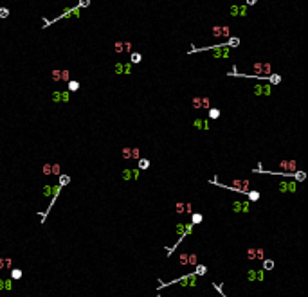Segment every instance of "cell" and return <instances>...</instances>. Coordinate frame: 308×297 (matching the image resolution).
Returning <instances> with one entry per match:
<instances>
[{
	"instance_id": "6da1fadb",
	"label": "cell",
	"mask_w": 308,
	"mask_h": 297,
	"mask_svg": "<svg viewBox=\"0 0 308 297\" xmlns=\"http://www.w3.org/2000/svg\"><path fill=\"white\" fill-rule=\"evenodd\" d=\"M252 72H254L256 76L272 74V67H270V63H254V65H252Z\"/></svg>"
},
{
	"instance_id": "7a4b0ae2",
	"label": "cell",
	"mask_w": 308,
	"mask_h": 297,
	"mask_svg": "<svg viewBox=\"0 0 308 297\" xmlns=\"http://www.w3.org/2000/svg\"><path fill=\"white\" fill-rule=\"evenodd\" d=\"M211 32H213V36H215V38H229L231 29H229L227 25H222V27H220V25H215Z\"/></svg>"
},
{
	"instance_id": "3957f363",
	"label": "cell",
	"mask_w": 308,
	"mask_h": 297,
	"mask_svg": "<svg viewBox=\"0 0 308 297\" xmlns=\"http://www.w3.org/2000/svg\"><path fill=\"white\" fill-rule=\"evenodd\" d=\"M279 168L285 169V171H288V173H294V171H296V160H281V162H279ZM288 173H287V175H288Z\"/></svg>"
},
{
	"instance_id": "277c9868",
	"label": "cell",
	"mask_w": 308,
	"mask_h": 297,
	"mask_svg": "<svg viewBox=\"0 0 308 297\" xmlns=\"http://www.w3.org/2000/svg\"><path fill=\"white\" fill-rule=\"evenodd\" d=\"M233 186H234V189H238V191H249L251 182H249V180H233Z\"/></svg>"
},
{
	"instance_id": "5b68a950",
	"label": "cell",
	"mask_w": 308,
	"mask_h": 297,
	"mask_svg": "<svg viewBox=\"0 0 308 297\" xmlns=\"http://www.w3.org/2000/svg\"><path fill=\"white\" fill-rule=\"evenodd\" d=\"M231 13L236 16V14H240V16H245L247 14V7H240V5H231Z\"/></svg>"
},
{
	"instance_id": "8992f818",
	"label": "cell",
	"mask_w": 308,
	"mask_h": 297,
	"mask_svg": "<svg viewBox=\"0 0 308 297\" xmlns=\"http://www.w3.org/2000/svg\"><path fill=\"white\" fill-rule=\"evenodd\" d=\"M263 277H265V276H263V272H254V270H251V272H249V279H251V281H254V279H260V281H261Z\"/></svg>"
},
{
	"instance_id": "52a82bcc",
	"label": "cell",
	"mask_w": 308,
	"mask_h": 297,
	"mask_svg": "<svg viewBox=\"0 0 308 297\" xmlns=\"http://www.w3.org/2000/svg\"><path fill=\"white\" fill-rule=\"evenodd\" d=\"M114 50H115L117 54H123V52H124V41H115Z\"/></svg>"
},
{
	"instance_id": "ba28073f",
	"label": "cell",
	"mask_w": 308,
	"mask_h": 297,
	"mask_svg": "<svg viewBox=\"0 0 308 297\" xmlns=\"http://www.w3.org/2000/svg\"><path fill=\"white\" fill-rule=\"evenodd\" d=\"M50 79H52V81H61V70H58V68L52 70V72H50Z\"/></svg>"
},
{
	"instance_id": "9c48e42d",
	"label": "cell",
	"mask_w": 308,
	"mask_h": 297,
	"mask_svg": "<svg viewBox=\"0 0 308 297\" xmlns=\"http://www.w3.org/2000/svg\"><path fill=\"white\" fill-rule=\"evenodd\" d=\"M207 272V267H204V265H197V268H195V276H204Z\"/></svg>"
},
{
	"instance_id": "30bf717a",
	"label": "cell",
	"mask_w": 308,
	"mask_h": 297,
	"mask_svg": "<svg viewBox=\"0 0 308 297\" xmlns=\"http://www.w3.org/2000/svg\"><path fill=\"white\" fill-rule=\"evenodd\" d=\"M150 168V160L148 159H139V169H148Z\"/></svg>"
},
{
	"instance_id": "8fae6325",
	"label": "cell",
	"mask_w": 308,
	"mask_h": 297,
	"mask_svg": "<svg viewBox=\"0 0 308 297\" xmlns=\"http://www.w3.org/2000/svg\"><path fill=\"white\" fill-rule=\"evenodd\" d=\"M56 193H58V187L50 189L49 186H45V189H43V195H45V196H52V195H56Z\"/></svg>"
},
{
	"instance_id": "7c38bea8",
	"label": "cell",
	"mask_w": 308,
	"mask_h": 297,
	"mask_svg": "<svg viewBox=\"0 0 308 297\" xmlns=\"http://www.w3.org/2000/svg\"><path fill=\"white\" fill-rule=\"evenodd\" d=\"M121 155H123V159H132V148H123V151H121Z\"/></svg>"
},
{
	"instance_id": "4fadbf2b",
	"label": "cell",
	"mask_w": 308,
	"mask_h": 297,
	"mask_svg": "<svg viewBox=\"0 0 308 297\" xmlns=\"http://www.w3.org/2000/svg\"><path fill=\"white\" fill-rule=\"evenodd\" d=\"M249 200L251 202H258L260 200V193L258 191H249Z\"/></svg>"
},
{
	"instance_id": "5bb4252c",
	"label": "cell",
	"mask_w": 308,
	"mask_h": 297,
	"mask_svg": "<svg viewBox=\"0 0 308 297\" xmlns=\"http://www.w3.org/2000/svg\"><path fill=\"white\" fill-rule=\"evenodd\" d=\"M202 222V214L200 213H195V214H191V223L195 225V223H200Z\"/></svg>"
},
{
	"instance_id": "9a60e30c",
	"label": "cell",
	"mask_w": 308,
	"mask_h": 297,
	"mask_svg": "<svg viewBox=\"0 0 308 297\" xmlns=\"http://www.w3.org/2000/svg\"><path fill=\"white\" fill-rule=\"evenodd\" d=\"M263 268L265 270H272L274 268V261L272 259H263Z\"/></svg>"
},
{
	"instance_id": "2e32d148",
	"label": "cell",
	"mask_w": 308,
	"mask_h": 297,
	"mask_svg": "<svg viewBox=\"0 0 308 297\" xmlns=\"http://www.w3.org/2000/svg\"><path fill=\"white\" fill-rule=\"evenodd\" d=\"M132 63H141V59H142V56L139 54V52H132Z\"/></svg>"
},
{
	"instance_id": "e0dca14e",
	"label": "cell",
	"mask_w": 308,
	"mask_h": 297,
	"mask_svg": "<svg viewBox=\"0 0 308 297\" xmlns=\"http://www.w3.org/2000/svg\"><path fill=\"white\" fill-rule=\"evenodd\" d=\"M209 117H211V119H218V117H220V110H218V108H211V110H209Z\"/></svg>"
},
{
	"instance_id": "ac0fdd59",
	"label": "cell",
	"mask_w": 308,
	"mask_h": 297,
	"mask_svg": "<svg viewBox=\"0 0 308 297\" xmlns=\"http://www.w3.org/2000/svg\"><path fill=\"white\" fill-rule=\"evenodd\" d=\"M59 171H61L59 164H50V175H59Z\"/></svg>"
},
{
	"instance_id": "d6986e66",
	"label": "cell",
	"mask_w": 308,
	"mask_h": 297,
	"mask_svg": "<svg viewBox=\"0 0 308 297\" xmlns=\"http://www.w3.org/2000/svg\"><path fill=\"white\" fill-rule=\"evenodd\" d=\"M193 108H202V97H193Z\"/></svg>"
},
{
	"instance_id": "ffe728a7",
	"label": "cell",
	"mask_w": 308,
	"mask_h": 297,
	"mask_svg": "<svg viewBox=\"0 0 308 297\" xmlns=\"http://www.w3.org/2000/svg\"><path fill=\"white\" fill-rule=\"evenodd\" d=\"M70 182V177H67V175H59V186H67Z\"/></svg>"
},
{
	"instance_id": "44dd1931",
	"label": "cell",
	"mask_w": 308,
	"mask_h": 297,
	"mask_svg": "<svg viewBox=\"0 0 308 297\" xmlns=\"http://www.w3.org/2000/svg\"><path fill=\"white\" fill-rule=\"evenodd\" d=\"M184 209H186V204H182V202H177V205H175V211H177L178 214H182V213H184Z\"/></svg>"
},
{
	"instance_id": "7402d4cb",
	"label": "cell",
	"mask_w": 308,
	"mask_h": 297,
	"mask_svg": "<svg viewBox=\"0 0 308 297\" xmlns=\"http://www.w3.org/2000/svg\"><path fill=\"white\" fill-rule=\"evenodd\" d=\"M79 88V83L78 81H69V90L70 92H74V90H78Z\"/></svg>"
},
{
	"instance_id": "603a6c76",
	"label": "cell",
	"mask_w": 308,
	"mask_h": 297,
	"mask_svg": "<svg viewBox=\"0 0 308 297\" xmlns=\"http://www.w3.org/2000/svg\"><path fill=\"white\" fill-rule=\"evenodd\" d=\"M211 106V99L209 97H202V108H209Z\"/></svg>"
},
{
	"instance_id": "cb8c5ba5",
	"label": "cell",
	"mask_w": 308,
	"mask_h": 297,
	"mask_svg": "<svg viewBox=\"0 0 308 297\" xmlns=\"http://www.w3.org/2000/svg\"><path fill=\"white\" fill-rule=\"evenodd\" d=\"M141 157V150L139 148H132V159H139Z\"/></svg>"
},
{
	"instance_id": "d4e9b609",
	"label": "cell",
	"mask_w": 308,
	"mask_h": 297,
	"mask_svg": "<svg viewBox=\"0 0 308 297\" xmlns=\"http://www.w3.org/2000/svg\"><path fill=\"white\" fill-rule=\"evenodd\" d=\"M188 263L189 265H197V256L195 254H188Z\"/></svg>"
},
{
	"instance_id": "484cf974",
	"label": "cell",
	"mask_w": 308,
	"mask_h": 297,
	"mask_svg": "<svg viewBox=\"0 0 308 297\" xmlns=\"http://www.w3.org/2000/svg\"><path fill=\"white\" fill-rule=\"evenodd\" d=\"M70 77V72L69 70H61V81H69Z\"/></svg>"
},
{
	"instance_id": "4316f807",
	"label": "cell",
	"mask_w": 308,
	"mask_h": 297,
	"mask_svg": "<svg viewBox=\"0 0 308 297\" xmlns=\"http://www.w3.org/2000/svg\"><path fill=\"white\" fill-rule=\"evenodd\" d=\"M178 261H180V265H188V254H180Z\"/></svg>"
},
{
	"instance_id": "83f0119b",
	"label": "cell",
	"mask_w": 308,
	"mask_h": 297,
	"mask_svg": "<svg viewBox=\"0 0 308 297\" xmlns=\"http://www.w3.org/2000/svg\"><path fill=\"white\" fill-rule=\"evenodd\" d=\"M11 277H13V279H20V277H22V270H13V272H11Z\"/></svg>"
},
{
	"instance_id": "f1b7e54d",
	"label": "cell",
	"mask_w": 308,
	"mask_h": 297,
	"mask_svg": "<svg viewBox=\"0 0 308 297\" xmlns=\"http://www.w3.org/2000/svg\"><path fill=\"white\" fill-rule=\"evenodd\" d=\"M229 45L238 47V45H240V40H238V38H229Z\"/></svg>"
},
{
	"instance_id": "f546056e",
	"label": "cell",
	"mask_w": 308,
	"mask_h": 297,
	"mask_svg": "<svg viewBox=\"0 0 308 297\" xmlns=\"http://www.w3.org/2000/svg\"><path fill=\"white\" fill-rule=\"evenodd\" d=\"M115 72H117V74H121V72L124 74V65H123V63H117V65H115Z\"/></svg>"
},
{
	"instance_id": "4dcf8cb0",
	"label": "cell",
	"mask_w": 308,
	"mask_h": 297,
	"mask_svg": "<svg viewBox=\"0 0 308 297\" xmlns=\"http://www.w3.org/2000/svg\"><path fill=\"white\" fill-rule=\"evenodd\" d=\"M247 256H249L251 259H256V249H249V250H247Z\"/></svg>"
},
{
	"instance_id": "1f68e13d",
	"label": "cell",
	"mask_w": 308,
	"mask_h": 297,
	"mask_svg": "<svg viewBox=\"0 0 308 297\" xmlns=\"http://www.w3.org/2000/svg\"><path fill=\"white\" fill-rule=\"evenodd\" d=\"M263 256H265L263 249H256V259H263Z\"/></svg>"
},
{
	"instance_id": "d6a6232c",
	"label": "cell",
	"mask_w": 308,
	"mask_h": 297,
	"mask_svg": "<svg viewBox=\"0 0 308 297\" xmlns=\"http://www.w3.org/2000/svg\"><path fill=\"white\" fill-rule=\"evenodd\" d=\"M123 178H124V180L132 178V171H130V169H124V171H123Z\"/></svg>"
},
{
	"instance_id": "836d02e7",
	"label": "cell",
	"mask_w": 308,
	"mask_h": 297,
	"mask_svg": "<svg viewBox=\"0 0 308 297\" xmlns=\"http://www.w3.org/2000/svg\"><path fill=\"white\" fill-rule=\"evenodd\" d=\"M43 175H50V164H43Z\"/></svg>"
},
{
	"instance_id": "e575fe53",
	"label": "cell",
	"mask_w": 308,
	"mask_h": 297,
	"mask_svg": "<svg viewBox=\"0 0 308 297\" xmlns=\"http://www.w3.org/2000/svg\"><path fill=\"white\" fill-rule=\"evenodd\" d=\"M11 265H13V261H11L9 258H5V259H4V268H11Z\"/></svg>"
},
{
	"instance_id": "d590c367",
	"label": "cell",
	"mask_w": 308,
	"mask_h": 297,
	"mask_svg": "<svg viewBox=\"0 0 308 297\" xmlns=\"http://www.w3.org/2000/svg\"><path fill=\"white\" fill-rule=\"evenodd\" d=\"M132 50V43L130 41H124V52H130Z\"/></svg>"
},
{
	"instance_id": "8d00e7d4",
	"label": "cell",
	"mask_w": 308,
	"mask_h": 297,
	"mask_svg": "<svg viewBox=\"0 0 308 297\" xmlns=\"http://www.w3.org/2000/svg\"><path fill=\"white\" fill-rule=\"evenodd\" d=\"M270 81L276 85V83H279V81H281V77H279V76H270Z\"/></svg>"
},
{
	"instance_id": "74e56055",
	"label": "cell",
	"mask_w": 308,
	"mask_h": 297,
	"mask_svg": "<svg viewBox=\"0 0 308 297\" xmlns=\"http://www.w3.org/2000/svg\"><path fill=\"white\" fill-rule=\"evenodd\" d=\"M296 178H297V180H305V173H303V171H297Z\"/></svg>"
},
{
	"instance_id": "f35d334b",
	"label": "cell",
	"mask_w": 308,
	"mask_h": 297,
	"mask_svg": "<svg viewBox=\"0 0 308 297\" xmlns=\"http://www.w3.org/2000/svg\"><path fill=\"white\" fill-rule=\"evenodd\" d=\"M7 14H9V11H7V9H4V7H0V16L4 18V16H7Z\"/></svg>"
},
{
	"instance_id": "ab89813d",
	"label": "cell",
	"mask_w": 308,
	"mask_h": 297,
	"mask_svg": "<svg viewBox=\"0 0 308 297\" xmlns=\"http://www.w3.org/2000/svg\"><path fill=\"white\" fill-rule=\"evenodd\" d=\"M88 4H90V0H79V5H81V7H87Z\"/></svg>"
},
{
	"instance_id": "60d3db41",
	"label": "cell",
	"mask_w": 308,
	"mask_h": 297,
	"mask_svg": "<svg viewBox=\"0 0 308 297\" xmlns=\"http://www.w3.org/2000/svg\"><path fill=\"white\" fill-rule=\"evenodd\" d=\"M130 70H132V67L130 65H124V74H130Z\"/></svg>"
},
{
	"instance_id": "b9f144b4",
	"label": "cell",
	"mask_w": 308,
	"mask_h": 297,
	"mask_svg": "<svg viewBox=\"0 0 308 297\" xmlns=\"http://www.w3.org/2000/svg\"><path fill=\"white\" fill-rule=\"evenodd\" d=\"M184 211H188V213H191V211H193V207H191L189 204H186V209H184Z\"/></svg>"
},
{
	"instance_id": "7bdbcfd3",
	"label": "cell",
	"mask_w": 308,
	"mask_h": 297,
	"mask_svg": "<svg viewBox=\"0 0 308 297\" xmlns=\"http://www.w3.org/2000/svg\"><path fill=\"white\" fill-rule=\"evenodd\" d=\"M256 2H258V0H247V4H249V5H254Z\"/></svg>"
},
{
	"instance_id": "ee69618b",
	"label": "cell",
	"mask_w": 308,
	"mask_h": 297,
	"mask_svg": "<svg viewBox=\"0 0 308 297\" xmlns=\"http://www.w3.org/2000/svg\"><path fill=\"white\" fill-rule=\"evenodd\" d=\"M4 268V258H0V270Z\"/></svg>"
}]
</instances>
